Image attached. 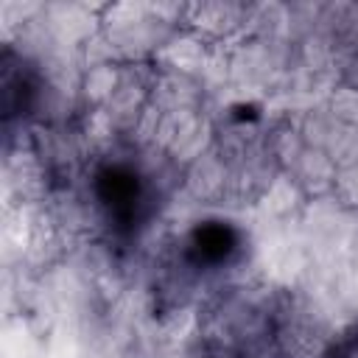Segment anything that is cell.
I'll return each mask as SVG.
<instances>
[{"instance_id":"6da1fadb","label":"cell","mask_w":358,"mask_h":358,"mask_svg":"<svg viewBox=\"0 0 358 358\" xmlns=\"http://www.w3.org/2000/svg\"><path fill=\"white\" fill-rule=\"evenodd\" d=\"M193 246L204 260H221L235 246V235L221 224H207V227H201L196 232V243Z\"/></svg>"}]
</instances>
